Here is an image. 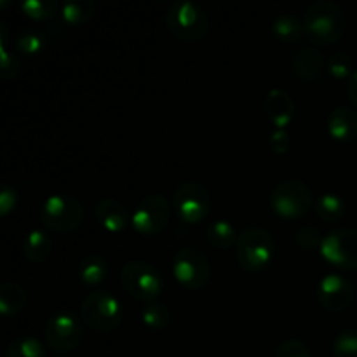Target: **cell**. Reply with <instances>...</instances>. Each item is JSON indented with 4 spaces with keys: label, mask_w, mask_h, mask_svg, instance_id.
Instances as JSON below:
<instances>
[{
    "label": "cell",
    "mask_w": 357,
    "mask_h": 357,
    "mask_svg": "<svg viewBox=\"0 0 357 357\" xmlns=\"http://www.w3.org/2000/svg\"><path fill=\"white\" fill-rule=\"evenodd\" d=\"M303 30L316 44H333L344 35L347 17L333 0H317L303 14Z\"/></svg>",
    "instance_id": "obj_1"
},
{
    "label": "cell",
    "mask_w": 357,
    "mask_h": 357,
    "mask_svg": "<svg viewBox=\"0 0 357 357\" xmlns=\"http://www.w3.org/2000/svg\"><path fill=\"white\" fill-rule=\"evenodd\" d=\"M80 319L98 333H110L124 321V309L117 296L105 289L89 293L80 305Z\"/></svg>",
    "instance_id": "obj_2"
},
{
    "label": "cell",
    "mask_w": 357,
    "mask_h": 357,
    "mask_svg": "<svg viewBox=\"0 0 357 357\" xmlns=\"http://www.w3.org/2000/svg\"><path fill=\"white\" fill-rule=\"evenodd\" d=\"M274 255L275 241L268 230L261 229V227H248L239 234L236 257L244 271H264L268 267Z\"/></svg>",
    "instance_id": "obj_3"
},
{
    "label": "cell",
    "mask_w": 357,
    "mask_h": 357,
    "mask_svg": "<svg viewBox=\"0 0 357 357\" xmlns=\"http://www.w3.org/2000/svg\"><path fill=\"white\" fill-rule=\"evenodd\" d=\"M166 24L171 33L180 40L195 42L208 33L209 20L199 3L190 0H176L167 9Z\"/></svg>",
    "instance_id": "obj_4"
},
{
    "label": "cell",
    "mask_w": 357,
    "mask_h": 357,
    "mask_svg": "<svg viewBox=\"0 0 357 357\" xmlns=\"http://www.w3.org/2000/svg\"><path fill=\"white\" fill-rule=\"evenodd\" d=\"M121 282L132 298L145 303L155 302L164 289L160 272L152 264L142 260H131L121 268Z\"/></svg>",
    "instance_id": "obj_5"
},
{
    "label": "cell",
    "mask_w": 357,
    "mask_h": 357,
    "mask_svg": "<svg viewBox=\"0 0 357 357\" xmlns=\"http://www.w3.org/2000/svg\"><path fill=\"white\" fill-rule=\"evenodd\" d=\"M40 220L42 225L52 232H72L84 222V208L72 195H49L40 206Z\"/></svg>",
    "instance_id": "obj_6"
},
{
    "label": "cell",
    "mask_w": 357,
    "mask_h": 357,
    "mask_svg": "<svg viewBox=\"0 0 357 357\" xmlns=\"http://www.w3.org/2000/svg\"><path fill=\"white\" fill-rule=\"evenodd\" d=\"M312 190L309 185L296 178L282 180L271 194L272 209L282 218H300L312 208Z\"/></svg>",
    "instance_id": "obj_7"
},
{
    "label": "cell",
    "mask_w": 357,
    "mask_h": 357,
    "mask_svg": "<svg viewBox=\"0 0 357 357\" xmlns=\"http://www.w3.org/2000/svg\"><path fill=\"white\" fill-rule=\"evenodd\" d=\"M173 275L187 289H202L211 279V265L197 248H181L173 258Z\"/></svg>",
    "instance_id": "obj_8"
},
{
    "label": "cell",
    "mask_w": 357,
    "mask_h": 357,
    "mask_svg": "<svg viewBox=\"0 0 357 357\" xmlns=\"http://www.w3.org/2000/svg\"><path fill=\"white\" fill-rule=\"evenodd\" d=\"M84 337L82 319L72 312L59 310L45 323V342L54 352L75 351Z\"/></svg>",
    "instance_id": "obj_9"
},
{
    "label": "cell",
    "mask_w": 357,
    "mask_h": 357,
    "mask_svg": "<svg viewBox=\"0 0 357 357\" xmlns=\"http://www.w3.org/2000/svg\"><path fill=\"white\" fill-rule=\"evenodd\" d=\"M173 206L176 215L185 223H199L208 218L211 211V197L209 192L195 181L178 185L173 195Z\"/></svg>",
    "instance_id": "obj_10"
},
{
    "label": "cell",
    "mask_w": 357,
    "mask_h": 357,
    "mask_svg": "<svg viewBox=\"0 0 357 357\" xmlns=\"http://www.w3.org/2000/svg\"><path fill=\"white\" fill-rule=\"evenodd\" d=\"M321 255L328 264L345 271L357 268V230L335 229L323 237Z\"/></svg>",
    "instance_id": "obj_11"
},
{
    "label": "cell",
    "mask_w": 357,
    "mask_h": 357,
    "mask_svg": "<svg viewBox=\"0 0 357 357\" xmlns=\"http://www.w3.org/2000/svg\"><path fill=\"white\" fill-rule=\"evenodd\" d=\"M171 216V206L162 194H150L143 199L131 215V223L136 232L143 236L159 234L166 229Z\"/></svg>",
    "instance_id": "obj_12"
},
{
    "label": "cell",
    "mask_w": 357,
    "mask_h": 357,
    "mask_svg": "<svg viewBox=\"0 0 357 357\" xmlns=\"http://www.w3.org/2000/svg\"><path fill=\"white\" fill-rule=\"evenodd\" d=\"M319 303L330 312H344L354 302V288L340 274H326L317 284Z\"/></svg>",
    "instance_id": "obj_13"
},
{
    "label": "cell",
    "mask_w": 357,
    "mask_h": 357,
    "mask_svg": "<svg viewBox=\"0 0 357 357\" xmlns=\"http://www.w3.org/2000/svg\"><path fill=\"white\" fill-rule=\"evenodd\" d=\"M324 66H326L324 54L316 47L300 49L289 63L291 73L302 82H314L319 79L324 72Z\"/></svg>",
    "instance_id": "obj_14"
},
{
    "label": "cell",
    "mask_w": 357,
    "mask_h": 357,
    "mask_svg": "<svg viewBox=\"0 0 357 357\" xmlns=\"http://www.w3.org/2000/svg\"><path fill=\"white\" fill-rule=\"evenodd\" d=\"M265 114L275 128L286 129L295 117V101L284 89L274 87L265 98Z\"/></svg>",
    "instance_id": "obj_15"
},
{
    "label": "cell",
    "mask_w": 357,
    "mask_h": 357,
    "mask_svg": "<svg viewBox=\"0 0 357 357\" xmlns=\"http://www.w3.org/2000/svg\"><path fill=\"white\" fill-rule=\"evenodd\" d=\"M328 131L338 142H354L357 138V110L347 105L337 107L328 117Z\"/></svg>",
    "instance_id": "obj_16"
},
{
    "label": "cell",
    "mask_w": 357,
    "mask_h": 357,
    "mask_svg": "<svg viewBox=\"0 0 357 357\" xmlns=\"http://www.w3.org/2000/svg\"><path fill=\"white\" fill-rule=\"evenodd\" d=\"M94 215H96L98 222L110 232H122L131 220L128 208L122 202L110 197L101 199L98 202L96 208H94Z\"/></svg>",
    "instance_id": "obj_17"
},
{
    "label": "cell",
    "mask_w": 357,
    "mask_h": 357,
    "mask_svg": "<svg viewBox=\"0 0 357 357\" xmlns=\"http://www.w3.org/2000/svg\"><path fill=\"white\" fill-rule=\"evenodd\" d=\"M52 239L42 229H33L26 234L23 243L24 257L31 264H44L52 253Z\"/></svg>",
    "instance_id": "obj_18"
},
{
    "label": "cell",
    "mask_w": 357,
    "mask_h": 357,
    "mask_svg": "<svg viewBox=\"0 0 357 357\" xmlns=\"http://www.w3.org/2000/svg\"><path fill=\"white\" fill-rule=\"evenodd\" d=\"M26 291L23 286L14 281H7L0 286V314L3 317H10L21 312L26 305Z\"/></svg>",
    "instance_id": "obj_19"
},
{
    "label": "cell",
    "mask_w": 357,
    "mask_h": 357,
    "mask_svg": "<svg viewBox=\"0 0 357 357\" xmlns=\"http://www.w3.org/2000/svg\"><path fill=\"white\" fill-rule=\"evenodd\" d=\"M272 30H274V35L284 44H295L302 38L303 35V21L298 20L293 14H279L274 20V24H272Z\"/></svg>",
    "instance_id": "obj_20"
},
{
    "label": "cell",
    "mask_w": 357,
    "mask_h": 357,
    "mask_svg": "<svg viewBox=\"0 0 357 357\" xmlns=\"http://www.w3.org/2000/svg\"><path fill=\"white\" fill-rule=\"evenodd\" d=\"M206 236H208L209 243L218 250H229L230 246L237 244V239H239L236 227L227 220H215L209 223Z\"/></svg>",
    "instance_id": "obj_21"
},
{
    "label": "cell",
    "mask_w": 357,
    "mask_h": 357,
    "mask_svg": "<svg viewBox=\"0 0 357 357\" xmlns=\"http://www.w3.org/2000/svg\"><path fill=\"white\" fill-rule=\"evenodd\" d=\"M79 275L84 284L96 286L107 279L108 264L100 257V255H87L82 258L79 267Z\"/></svg>",
    "instance_id": "obj_22"
},
{
    "label": "cell",
    "mask_w": 357,
    "mask_h": 357,
    "mask_svg": "<svg viewBox=\"0 0 357 357\" xmlns=\"http://www.w3.org/2000/svg\"><path fill=\"white\" fill-rule=\"evenodd\" d=\"M96 14L93 0H66L61 6V16L68 24L87 23Z\"/></svg>",
    "instance_id": "obj_23"
},
{
    "label": "cell",
    "mask_w": 357,
    "mask_h": 357,
    "mask_svg": "<svg viewBox=\"0 0 357 357\" xmlns=\"http://www.w3.org/2000/svg\"><path fill=\"white\" fill-rule=\"evenodd\" d=\"M345 209H347V204L344 197L335 192H326L316 201V211L324 222H337L345 215Z\"/></svg>",
    "instance_id": "obj_24"
},
{
    "label": "cell",
    "mask_w": 357,
    "mask_h": 357,
    "mask_svg": "<svg viewBox=\"0 0 357 357\" xmlns=\"http://www.w3.org/2000/svg\"><path fill=\"white\" fill-rule=\"evenodd\" d=\"M142 319L150 330H164L169 324L171 312L164 303L150 302L142 309Z\"/></svg>",
    "instance_id": "obj_25"
},
{
    "label": "cell",
    "mask_w": 357,
    "mask_h": 357,
    "mask_svg": "<svg viewBox=\"0 0 357 357\" xmlns=\"http://www.w3.org/2000/svg\"><path fill=\"white\" fill-rule=\"evenodd\" d=\"M6 357H45V351L37 338L20 337L7 345Z\"/></svg>",
    "instance_id": "obj_26"
},
{
    "label": "cell",
    "mask_w": 357,
    "mask_h": 357,
    "mask_svg": "<svg viewBox=\"0 0 357 357\" xmlns=\"http://www.w3.org/2000/svg\"><path fill=\"white\" fill-rule=\"evenodd\" d=\"M21 63L14 54H10L7 49V33L6 26L0 24V75L2 79L9 80L20 73Z\"/></svg>",
    "instance_id": "obj_27"
},
{
    "label": "cell",
    "mask_w": 357,
    "mask_h": 357,
    "mask_svg": "<svg viewBox=\"0 0 357 357\" xmlns=\"http://www.w3.org/2000/svg\"><path fill=\"white\" fill-rule=\"evenodd\" d=\"M21 10L31 20H51L58 13V2L54 0H23Z\"/></svg>",
    "instance_id": "obj_28"
},
{
    "label": "cell",
    "mask_w": 357,
    "mask_h": 357,
    "mask_svg": "<svg viewBox=\"0 0 357 357\" xmlns=\"http://www.w3.org/2000/svg\"><path fill=\"white\" fill-rule=\"evenodd\" d=\"M333 352L337 357H357V330L340 331L333 340Z\"/></svg>",
    "instance_id": "obj_29"
},
{
    "label": "cell",
    "mask_w": 357,
    "mask_h": 357,
    "mask_svg": "<svg viewBox=\"0 0 357 357\" xmlns=\"http://www.w3.org/2000/svg\"><path fill=\"white\" fill-rule=\"evenodd\" d=\"M326 70L335 79H351L354 73L352 70V59L345 52H335L326 59Z\"/></svg>",
    "instance_id": "obj_30"
},
{
    "label": "cell",
    "mask_w": 357,
    "mask_h": 357,
    "mask_svg": "<svg viewBox=\"0 0 357 357\" xmlns=\"http://www.w3.org/2000/svg\"><path fill=\"white\" fill-rule=\"evenodd\" d=\"M14 44H16L17 51L20 52L33 56L42 51V47H44V38H42L37 31L21 30L20 33L16 35V42H14Z\"/></svg>",
    "instance_id": "obj_31"
},
{
    "label": "cell",
    "mask_w": 357,
    "mask_h": 357,
    "mask_svg": "<svg viewBox=\"0 0 357 357\" xmlns=\"http://www.w3.org/2000/svg\"><path fill=\"white\" fill-rule=\"evenodd\" d=\"M295 243L298 244L302 250L312 251L316 248H321V243H323V236H321L319 230L312 225H303L296 230L295 234Z\"/></svg>",
    "instance_id": "obj_32"
},
{
    "label": "cell",
    "mask_w": 357,
    "mask_h": 357,
    "mask_svg": "<svg viewBox=\"0 0 357 357\" xmlns=\"http://www.w3.org/2000/svg\"><path fill=\"white\" fill-rule=\"evenodd\" d=\"M275 357H310V352L303 342L286 340L278 347Z\"/></svg>",
    "instance_id": "obj_33"
},
{
    "label": "cell",
    "mask_w": 357,
    "mask_h": 357,
    "mask_svg": "<svg viewBox=\"0 0 357 357\" xmlns=\"http://www.w3.org/2000/svg\"><path fill=\"white\" fill-rule=\"evenodd\" d=\"M17 202V194L10 185H2V190H0V215L6 216L16 208Z\"/></svg>",
    "instance_id": "obj_34"
},
{
    "label": "cell",
    "mask_w": 357,
    "mask_h": 357,
    "mask_svg": "<svg viewBox=\"0 0 357 357\" xmlns=\"http://www.w3.org/2000/svg\"><path fill=\"white\" fill-rule=\"evenodd\" d=\"M291 139H289V132L286 129L275 128L271 135V146L275 153H286L288 152Z\"/></svg>",
    "instance_id": "obj_35"
},
{
    "label": "cell",
    "mask_w": 357,
    "mask_h": 357,
    "mask_svg": "<svg viewBox=\"0 0 357 357\" xmlns=\"http://www.w3.org/2000/svg\"><path fill=\"white\" fill-rule=\"evenodd\" d=\"M347 93H349V98H351L352 103L357 107V70H354V73H352L351 79H349Z\"/></svg>",
    "instance_id": "obj_36"
},
{
    "label": "cell",
    "mask_w": 357,
    "mask_h": 357,
    "mask_svg": "<svg viewBox=\"0 0 357 357\" xmlns=\"http://www.w3.org/2000/svg\"><path fill=\"white\" fill-rule=\"evenodd\" d=\"M56 357H63V356H56Z\"/></svg>",
    "instance_id": "obj_37"
}]
</instances>
